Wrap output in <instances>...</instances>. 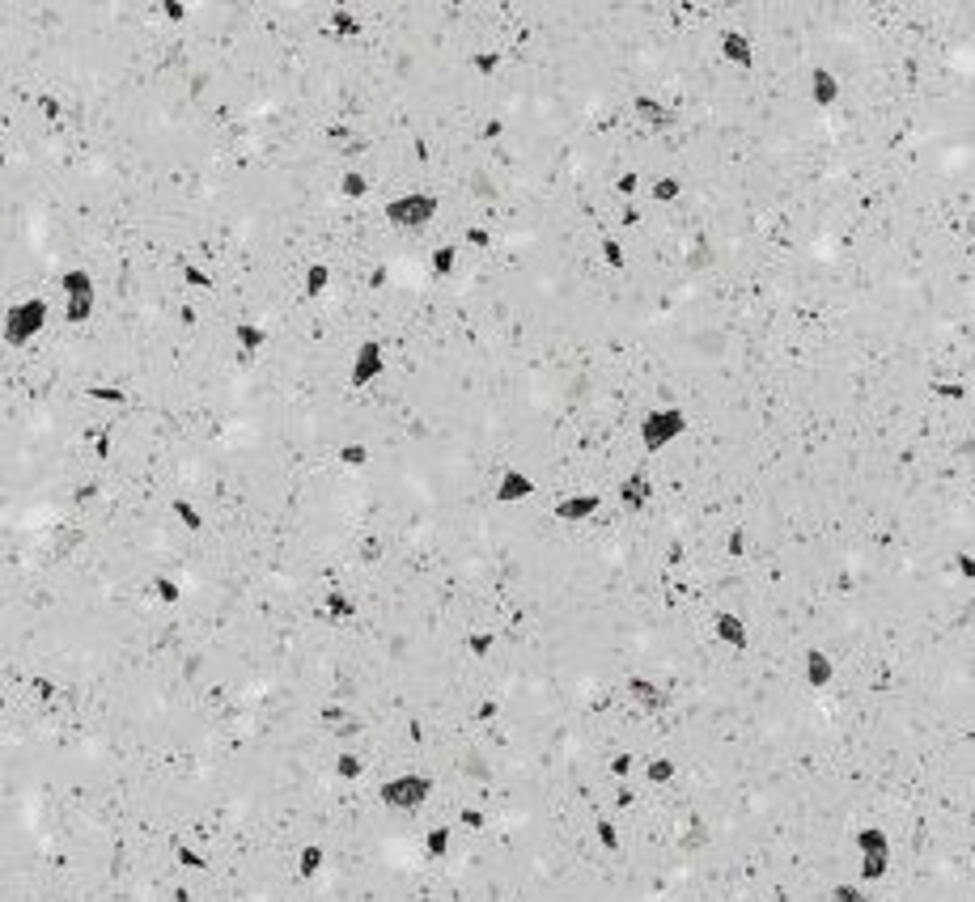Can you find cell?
Instances as JSON below:
<instances>
[{"label":"cell","mask_w":975,"mask_h":902,"mask_svg":"<svg viewBox=\"0 0 975 902\" xmlns=\"http://www.w3.org/2000/svg\"><path fill=\"white\" fill-rule=\"evenodd\" d=\"M51 310H56V305H51V297H43V293L9 301L5 310H0V344L9 352L34 348L51 327Z\"/></svg>","instance_id":"1"},{"label":"cell","mask_w":975,"mask_h":902,"mask_svg":"<svg viewBox=\"0 0 975 902\" xmlns=\"http://www.w3.org/2000/svg\"><path fill=\"white\" fill-rule=\"evenodd\" d=\"M374 797L386 814L416 818L420 809H429V801L437 797V780L429 771H395V775H386V780L374 784Z\"/></svg>","instance_id":"2"},{"label":"cell","mask_w":975,"mask_h":902,"mask_svg":"<svg viewBox=\"0 0 975 902\" xmlns=\"http://www.w3.org/2000/svg\"><path fill=\"white\" fill-rule=\"evenodd\" d=\"M687 432H691V416H687V411L662 403V407H645L641 416H636L632 441H636V449H641V454L658 458V454H666L670 445H679Z\"/></svg>","instance_id":"3"},{"label":"cell","mask_w":975,"mask_h":902,"mask_svg":"<svg viewBox=\"0 0 975 902\" xmlns=\"http://www.w3.org/2000/svg\"><path fill=\"white\" fill-rule=\"evenodd\" d=\"M441 216V200L433 191H399L382 204V221L395 233H429Z\"/></svg>","instance_id":"4"},{"label":"cell","mask_w":975,"mask_h":902,"mask_svg":"<svg viewBox=\"0 0 975 902\" xmlns=\"http://www.w3.org/2000/svg\"><path fill=\"white\" fill-rule=\"evenodd\" d=\"M619 695H624V703L632 712L641 716H666L670 708H675V695H670L658 678L649 674H624L619 678Z\"/></svg>","instance_id":"5"},{"label":"cell","mask_w":975,"mask_h":902,"mask_svg":"<svg viewBox=\"0 0 975 902\" xmlns=\"http://www.w3.org/2000/svg\"><path fill=\"white\" fill-rule=\"evenodd\" d=\"M382 373H386V348H382V339H369V335L357 339V344H352V352H348V365H344L348 390H369Z\"/></svg>","instance_id":"6"},{"label":"cell","mask_w":975,"mask_h":902,"mask_svg":"<svg viewBox=\"0 0 975 902\" xmlns=\"http://www.w3.org/2000/svg\"><path fill=\"white\" fill-rule=\"evenodd\" d=\"M653 475H658V471H632V475H624V479L611 487V504H615L619 513H628V517L645 513L649 504H653V496H658V479H653Z\"/></svg>","instance_id":"7"},{"label":"cell","mask_w":975,"mask_h":902,"mask_svg":"<svg viewBox=\"0 0 975 902\" xmlns=\"http://www.w3.org/2000/svg\"><path fill=\"white\" fill-rule=\"evenodd\" d=\"M708 636H713V644H721L725 653H751L755 648V631L751 623L738 615V610H713V619H708Z\"/></svg>","instance_id":"8"},{"label":"cell","mask_w":975,"mask_h":902,"mask_svg":"<svg viewBox=\"0 0 975 902\" xmlns=\"http://www.w3.org/2000/svg\"><path fill=\"white\" fill-rule=\"evenodd\" d=\"M602 504H607V496H598V492H569V496H556L547 504V517H552L556 526H585V521L598 517Z\"/></svg>","instance_id":"9"},{"label":"cell","mask_w":975,"mask_h":902,"mask_svg":"<svg viewBox=\"0 0 975 902\" xmlns=\"http://www.w3.org/2000/svg\"><path fill=\"white\" fill-rule=\"evenodd\" d=\"M836 661H831V653L823 644H806L802 648V687L810 695H827L831 687H836Z\"/></svg>","instance_id":"10"},{"label":"cell","mask_w":975,"mask_h":902,"mask_svg":"<svg viewBox=\"0 0 975 902\" xmlns=\"http://www.w3.org/2000/svg\"><path fill=\"white\" fill-rule=\"evenodd\" d=\"M535 492H539V483L530 479L522 466H505V471L496 475V483H492V504H496V509H518V504L535 500Z\"/></svg>","instance_id":"11"},{"label":"cell","mask_w":975,"mask_h":902,"mask_svg":"<svg viewBox=\"0 0 975 902\" xmlns=\"http://www.w3.org/2000/svg\"><path fill=\"white\" fill-rule=\"evenodd\" d=\"M314 615H318V623H327V627H348L352 619H357V598H352L344 585H331V589L318 593Z\"/></svg>","instance_id":"12"},{"label":"cell","mask_w":975,"mask_h":902,"mask_svg":"<svg viewBox=\"0 0 975 902\" xmlns=\"http://www.w3.org/2000/svg\"><path fill=\"white\" fill-rule=\"evenodd\" d=\"M853 856H895V835L878 822H861L853 835H848Z\"/></svg>","instance_id":"13"},{"label":"cell","mask_w":975,"mask_h":902,"mask_svg":"<svg viewBox=\"0 0 975 902\" xmlns=\"http://www.w3.org/2000/svg\"><path fill=\"white\" fill-rule=\"evenodd\" d=\"M323 873H327V847L314 843V839L297 843V852H293V877L301 881V886H314Z\"/></svg>","instance_id":"14"},{"label":"cell","mask_w":975,"mask_h":902,"mask_svg":"<svg viewBox=\"0 0 975 902\" xmlns=\"http://www.w3.org/2000/svg\"><path fill=\"white\" fill-rule=\"evenodd\" d=\"M323 30H327V39H331V43H357L361 34H365V22H361V17L340 0V5H331V9H327Z\"/></svg>","instance_id":"15"},{"label":"cell","mask_w":975,"mask_h":902,"mask_svg":"<svg viewBox=\"0 0 975 902\" xmlns=\"http://www.w3.org/2000/svg\"><path fill=\"white\" fill-rule=\"evenodd\" d=\"M454 852V826L450 822H433L420 831V860L424 864H446Z\"/></svg>","instance_id":"16"},{"label":"cell","mask_w":975,"mask_h":902,"mask_svg":"<svg viewBox=\"0 0 975 902\" xmlns=\"http://www.w3.org/2000/svg\"><path fill=\"white\" fill-rule=\"evenodd\" d=\"M374 195V178H369L361 166H344L340 174H335V200L344 204H361Z\"/></svg>","instance_id":"17"},{"label":"cell","mask_w":975,"mask_h":902,"mask_svg":"<svg viewBox=\"0 0 975 902\" xmlns=\"http://www.w3.org/2000/svg\"><path fill=\"white\" fill-rule=\"evenodd\" d=\"M229 344H234L242 356H259L268 348V327H263V322H251V318H234L229 322Z\"/></svg>","instance_id":"18"},{"label":"cell","mask_w":975,"mask_h":902,"mask_svg":"<svg viewBox=\"0 0 975 902\" xmlns=\"http://www.w3.org/2000/svg\"><path fill=\"white\" fill-rule=\"evenodd\" d=\"M636 775H641L645 788H670L679 780V763L670 759V754H649V759H641V767H636Z\"/></svg>","instance_id":"19"},{"label":"cell","mask_w":975,"mask_h":902,"mask_svg":"<svg viewBox=\"0 0 975 902\" xmlns=\"http://www.w3.org/2000/svg\"><path fill=\"white\" fill-rule=\"evenodd\" d=\"M166 513H170V521H174V526H179L187 538H200L204 526H208L204 513H200V504L187 500V496H174V500L166 504Z\"/></svg>","instance_id":"20"},{"label":"cell","mask_w":975,"mask_h":902,"mask_svg":"<svg viewBox=\"0 0 975 902\" xmlns=\"http://www.w3.org/2000/svg\"><path fill=\"white\" fill-rule=\"evenodd\" d=\"M327 775L335 784H344V788H352V784H361L365 780V759L357 750H335L331 754V763H327Z\"/></svg>","instance_id":"21"},{"label":"cell","mask_w":975,"mask_h":902,"mask_svg":"<svg viewBox=\"0 0 975 902\" xmlns=\"http://www.w3.org/2000/svg\"><path fill=\"white\" fill-rule=\"evenodd\" d=\"M590 839L602 856H619L624 852V826H619V818H594L590 822Z\"/></svg>","instance_id":"22"},{"label":"cell","mask_w":975,"mask_h":902,"mask_svg":"<svg viewBox=\"0 0 975 902\" xmlns=\"http://www.w3.org/2000/svg\"><path fill=\"white\" fill-rule=\"evenodd\" d=\"M149 598H153L157 606H162V610H179V606H183V598H187V589H183L179 576L157 572L153 581H149Z\"/></svg>","instance_id":"23"},{"label":"cell","mask_w":975,"mask_h":902,"mask_svg":"<svg viewBox=\"0 0 975 902\" xmlns=\"http://www.w3.org/2000/svg\"><path fill=\"white\" fill-rule=\"evenodd\" d=\"M619 225H624V221H619ZM619 225L598 238V263L607 267V272H624V267H628V246H624V238H619Z\"/></svg>","instance_id":"24"},{"label":"cell","mask_w":975,"mask_h":902,"mask_svg":"<svg viewBox=\"0 0 975 902\" xmlns=\"http://www.w3.org/2000/svg\"><path fill=\"white\" fill-rule=\"evenodd\" d=\"M463 64H467V72H471L475 81H492L496 72H501V64H505V51H501V47H480V51H467Z\"/></svg>","instance_id":"25"},{"label":"cell","mask_w":975,"mask_h":902,"mask_svg":"<svg viewBox=\"0 0 975 902\" xmlns=\"http://www.w3.org/2000/svg\"><path fill=\"white\" fill-rule=\"evenodd\" d=\"M929 394H933L937 403H946V407H967V403H975V382L942 377V382H933V386H929Z\"/></svg>","instance_id":"26"},{"label":"cell","mask_w":975,"mask_h":902,"mask_svg":"<svg viewBox=\"0 0 975 902\" xmlns=\"http://www.w3.org/2000/svg\"><path fill=\"white\" fill-rule=\"evenodd\" d=\"M823 902H878V886L870 890V886H861V881H853V877H840V881H831V886L823 890Z\"/></svg>","instance_id":"27"},{"label":"cell","mask_w":975,"mask_h":902,"mask_svg":"<svg viewBox=\"0 0 975 902\" xmlns=\"http://www.w3.org/2000/svg\"><path fill=\"white\" fill-rule=\"evenodd\" d=\"M458 644H463V657H467V661L484 665V661L496 653V631H488V627H475V631H467V636L458 640Z\"/></svg>","instance_id":"28"},{"label":"cell","mask_w":975,"mask_h":902,"mask_svg":"<svg viewBox=\"0 0 975 902\" xmlns=\"http://www.w3.org/2000/svg\"><path fill=\"white\" fill-rule=\"evenodd\" d=\"M636 767H641V754H636V750H615L602 771H607V780H615V784H628L632 775H636Z\"/></svg>","instance_id":"29"},{"label":"cell","mask_w":975,"mask_h":902,"mask_svg":"<svg viewBox=\"0 0 975 902\" xmlns=\"http://www.w3.org/2000/svg\"><path fill=\"white\" fill-rule=\"evenodd\" d=\"M454 831L458 835H484L488 831V814L480 805H458L454 809Z\"/></svg>","instance_id":"30"},{"label":"cell","mask_w":975,"mask_h":902,"mask_svg":"<svg viewBox=\"0 0 975 902\" xmlns=\"http://www.w3.org/2000/svg\"><path fill=\"white\" fill-rule=\"evenodd\" d=\"M501 712H505L501 695H480V699L471 703V725L475 729H488V725H496V720H501Z\"/></svg>","instance_id":"31"},{"label":"cell","mask_w":975,"mask_h":902,"mask_svg":"<svg viewBox=\"0 0 975 902\" xmlns=\"http://www.w3.org/2000/svg\"><path fill=\"white\" fill-rule=\"evenodd\" d=\"M157 17H162L166 26H183L191 17V0H157Z\"/></svg>","instance_id":"32"},{"label":"cell","mask_w":975,"mask_h":902,"mask_svg":"<svg viewBox=\"0 0 975 902\" xmlns=\"http://www.w3.org/2000/svg\"><path fill=\"white\" fill-rule=\"evenodd\" d=\"M234 902H246V898H234Z\"/></svg>","instance_id":"33"}]
</instances>
